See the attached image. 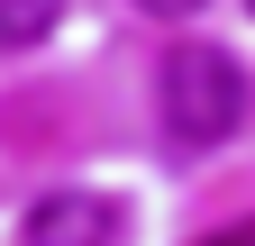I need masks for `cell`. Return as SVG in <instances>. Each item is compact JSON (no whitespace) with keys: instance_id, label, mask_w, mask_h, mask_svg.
<instances>
[{"instance_id":"cell-1","label":"cell","mask_w":255,"mask_h":246,"mask_svg":"<svg viewBox=\"0 0 255 246\" xmlns=\"http://www.w3.org/2000/svg\"><path fill=\"white\" fill-rule=\"evenodd\" d=\"M155 101H164V137L173 146H219L246 119V73L219 46H173L164 73H155Z\"/></svg>"},{"instance_id":"cell-2","label":"cell","mask_w":255,"mask_h":246,"mask_svg":"<svg viewBox=\"0 0 255 246\" xmlns=\"http://www.w3.org/2000/svg\"><path fill=\"white\" fill-rule=\"evenodd\" d=\"M110 228H119V210L91 192H46L27 210V246H110Z\"/></svg>"},{"instance_id":"cell-3","label":"cell","mask_w":255,"mask_h":246,"mask_svg":"<svg viewBox=\"0 0 255 246\" xmlns=\"http://www.w3.org/2000/svg\"><path fill=\"white\" fill-rule=\"evenodd\" d=\"M64 0H0V46H37Z\"/></svg>"},{"instance_id":"cell-4","label":"cell","mask_w":255,"mask_h":246,"mask_svg":"<svg viewBox=\"0 0 255 246\" xmlns=\"http://www.w3.org/2000/svg\"><path fill=\"white\" fill-rule=\"evenodd\" d=\"M137 9H155V18H191L201 0H137Z\"/></svg>"}]
</instances>
